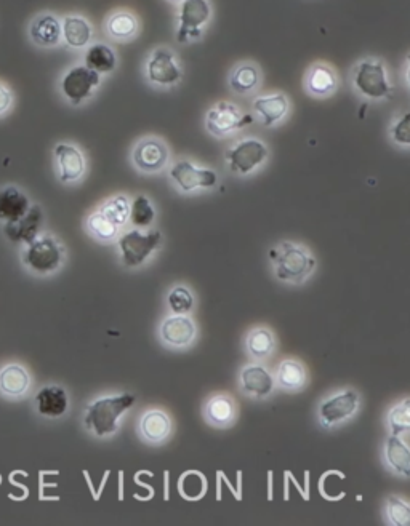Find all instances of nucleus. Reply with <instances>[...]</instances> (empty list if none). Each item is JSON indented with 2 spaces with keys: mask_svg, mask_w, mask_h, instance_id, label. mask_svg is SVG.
<instances>
[{
  "mask_svg": "<svg viewBox=\"0 0 410 526\" xmlns=\"http://www.w3.org/2000/svg\"><path fill=\"white\" fill-rule=\"evenodd\" d=\"M87 228L93 237L98 240H111L116 237L117 226L111 223L106 216L101 215L100 212L93 213L87 220Z\"/></svg>",
  "mask_w": 410,
  "mask_h": 526,
  "instance_id": "obj_35",
  "label": "nucleus"
},
{
  "mask_svg": "<svg viewBox=\"0 0 410 526\" xmlns=\"http://www.w3.org/2000/svg\"><path fill=\"white\" fill-rule=\"evenodd\" d=\"M15 101H17V96L13 88L5 80H0V119H5L12 114Z\"/></svg>",
  "mask_w": 410,
  "mask_h": 526,
  "instance_id": "obj_39",
  "label": "nucleus"
},
{
  "mask_svg": "<svg viewBox=\"0 0 410 526\" xmlns=\"http://www.w3.org/2000/svg\"><path fill=\"white\" fill-rule=\"evenodd\" d=\"M258 84H260V71H258L257 64L250 63V61L238 64L230 77L231 88L241 95L252 92L258 87Z\"/></svg>",
  "mask_w": 410,
  "mask_h": 526,
  "instance_id": "obj_29",
  "label": "nucleus"
},
{
  "mask_svg": "<svg viewBox=\"0 0 410 526\" xmlns=\"http://www.w3.org/2000/svg\"><path fill=\"white\" fill-rule=\"evenodd\" d=\"M44 220L45 215L41 205L33 204L29 212L20 220L15 223L2 224V234L9 244L20 250L41 236Z\"/></svg>",
  "mask_w": 410,
  "mask_h": 526,
  "instance_id": "obj_10",
  "label": "nucleus"
},
{
  "mask_svg": "<svg viewBox=\"0 0 410 526\" xmlns=\"http://www.w3.org/2000/svg\"><path fill=\"white\" fill-rule=\"evenodd\" d=\"M63 44L73 50H84L93 40V26L87 16L81 13H66L61 18Z\"/></svg>",
  "mask_w": 410,
  "mask_h": 526,
  "instance_id": "obj_20",
  "label": "nucleus"
},
{
  "mask_svg": "<svg viewBox=\"0 0 410 526\" xmlns=\"http://www.w3.org/2000/svg\"><path fill=\"white\" fill-rule=\"evenodd\" d=\"M386 463L390 464L393 471L399 472L404 477L410 475V453L406 443L402 442L399 435H391L386 443Z\"/></svg>",
  "mask_w": 410,
  "mask_h": 526,
  "instance_id": "obj_28",
  "label": "nucleus"
},
{
  "mask_svg": "<svg viewBox=\"0 0 410 526\" xmlns=\"http://www.w3.org/2000/svg\"><path fill=\"white\" fill-rule=\"evenodd\" d=\"M33 389V376L21 362H7L0 367V397L18 402L28 397Z\"/></svg>",
  "mask_w": 410,
  "mask_h": 526,
  "instance_id": "obj_11",
  "label": "nucleus"
},
{
  "mask_svg": "<svg viewBox=\"0 0 410 526\" xmlns=\"http://www.w3.org/2000/svg\"><path fill=\"white\" fill-rule=\"evenodd\" d=\"M254 109L263 119L265 127H271L289 111V101L286 95L276 93V95L260 96L254 101Z\"/></svg>",
  "mask_w": 410,
  "mask_h": 526,
  "instance_id": "obj_25",
  "label": "nucleus"
},
{
  "mask_svg": "<svg viewBox=\"0 0 410 526\" xmlns=\"http://www.w3.org/2000/svg\"><path fill=\"white\" fill-rule=\"evenodd\" d=\"M274 261L278 264L276 275L282 282L302 283L316 267V260L310 253L289 242L282 244L281 252H276Z\"/></svg>",
  "mask_w": 410,
  "mask_h": 526,
  "instance_id": "obj_5",
  "label": "nucleus"
},
{
  "mask_svg": "<svg viewBox=\"0 0 410 526\" xmlns=\"http://www.w3.org/2000/svg\"><path fill=\"white\" fill-rule=\"evenodd\" d=\"M170 427L169 416L159 410L148 411L140 423L141 434L151 443L164 442L169 437Z\"/></svg>",
  "mask_w": 410,
  "mask_h": 526,
  "instance_id": "obj_27",
  "label": "nucleus"
},
{
  "mask_svg": "<svg viewBox=\"0 0 410 526\" xmlns=\"http://www.w3.org/2000/svg\"><path fill=\"white\" fill-rule=\"evenodd\" d=\"M306 87L316 96H327L335 92L337 76L334 69L326 63L313 64L306 77Z\"/></svg>",
  "mask_w": 410,
  "mask_h": 526,
  "instance_id": "obj_26",
  "label": "nucleus"
},
{
  "mask_svg": "<svg viewBox=\"0 0 410 526\" xmlns=\"http://www.w3.org/2000/svg\"><path fill=\"white\" fill-rule=\"evenodd\" d=\"M354 87L358 88L362 95L372 100H380L390 95V82L386 77L383 61L377 58H366L358 63L354 69Z\"/></svg>",
  "mask_w": 410,
  "mask_h": 526,
  "instance_id": "obj_6",
  "label": "nucleus"
},
{
  "mask_svg": "<svg viewBox=\"0 0 410 526\" xmlns=\"http://www.w3.org/2000/svg\"><path fill=\"white\" fill-rule=\"evenodd\" d=\"M205 413H207L210 423L217 424V426H226L234 418L233 400L228 399L225 395H217V397H214L207 403Z\"/></svg>",
  "mask_w": 410,
  "mask_h": 526,
  "instance_id": "obj_31",
  "label": "nucleus"
},
{
  "mask_svg": "<svg viewBox=\"0 0 410 526\" xmlns=\"http://www.w3.org/2000/svg\"><path fill=\"white\" fill-rule=\"evenodd\" d=\"M247 347H249L250 354L257 357V359H265L273 352L274 338L270 330H255L252 331L247 339Z\"/></svg>",
  "mask_w": 410,
  "mask_h": 526,
  "instance_id": "obj_34",
  "label": "nucleus"
},
{
  "mask_svg": "<svg viewBox=\"0 0 410 526\" xmlns=\"http://www.w3.org/2000/svg\"><path fill=\"white\" fill-rule=\"evenodd\" d=\"M135 397L132 394L101 397L87 407L84 424L87 431L97 437H108L119 429V419L125 411L132 408Z\"/></svg>",
  "mask_w": 410,
  "mask_h": 526,
  "instance_id": "obj_2",
  "label": "nucleus"
},
{
  "mask_svg": "<svg viewBox=\"0 0 410 526\" xmlns=\"http://www.w3.org/2000/svg\"><path fill=\"white\" fill-rule=\"evenodd\" d=\"M358 405L359 397L354 391L342 392V394L326 400L319 408V418H321L322 426L332 427L335 424L343 423V421L351 418L356 413Z\"/></svg>",
  "mask_w": 410,
  "mask_h": 526,
  "instance_id": "obj_19",
  "label": "nucleus"
},
{
  "mask_svg": "<svg viewBox=\"0 0 410 526\" xmlns=\"http://www.w3.org/2000/svg\"><path fill=\"white\" fill-rule=\"evenodd\" d=\"M105 31L116 42H132L140 32V20L129 8H119L109 13Z\"/></svg>",
  "mask_w": 410,
  "mask_h": 526,
  "instance_id": "obj_21",
  "label": "nucleus"
},
{
  "mask_svg": "<svg viewBox=\"0 0 410 526\" xmlns=\"http://www.w3.org/2000/svg\"><path fill=\"white\" fill-rule=\"evenodd\" d=\"M178 5H180L177 16L178 42L185 45L201 40L214 13L210 0H183Z\"/></svg>",
  "mask_w": 410,
  "mask_h": 526,
  "instance_id": "obj_3",
  "label": "nucleus"
},
{
  "mask_svg": "<svg viewBox=\"0 0 410 526\" xmlns=\"http://www.w3.org/2000/svg\"><path fill=\"white\" fill-rule=\"evenodd\" d=\"M53 159L57 165L60 183L73 184L81 180L85 173V157L76 144L60 141L53 146Z\"/></svg>",
  "mask_w": 410,
  "mask_h": 526,
  "instance_id": "obj_12",
  "label": "nucleus"
},
{
  "mask_svg": "<svg viewBox=\"0 0 410 526\" xmlns=\"http://www.w3.org/2000/svg\"><path fill=\"white\" fill-rule=\"evenodd\" d=\"M170 2H175V4H181V2H183V0H170Z\"/></svg>",
  "mask_w": 410,
  "mask_h": 526,
  "instance_id": "obj_41",
  "label": "nucleus"
},
{
  "mask_svg": "<svg viewBox=\"0 0 410 526\" xmlns=\"http://www.w3.org/2000/svg\"><path fill=\"white\" fill-rule=\"evenodd\" d=\"M84 66L98 72V74H109L117 68V55L111 45L105 42H95L85 48Z\"/></svg>",
  "mask_w": 410,
  "mask_h": 526,
  "instance_id": "obj_23",
  "label": "nucleus"
},
{
  "mask_svg": "<svg viewBox=\"0 0 410 526\" xmlns=\"http://www.w3.org/2000/svg\"><path fill=\"white\" fill-rule=\"evenodd\" d=\"M34 410L42 418L58 419L69 410V397L65 387L45 384L34 395Z\"/></svg>",
  "mask_w": 410,
  "mask_h": 526,
  "instance_id": "obj_17",
  "label": "nucleus"
},
{
  "mask_svg": "<svg viewBox=\"0 0 410 526\" xmlns=\"http://www.w3.org/2000/svg\"><path fill=\"white\" fill-rule=\"evenodd\" d=\"M268 148L260 140H244L226 152V159L230 162L233 172L249 175L255 168L265 162Z\"/></svg>",
  "mask_w": 410,
  "mask_h": 526,
  "instance_id": "obj_14",
  "label": "nucleus"
},
{
  "mask_svg": "<svg viewBox=\"0 0 410 526\" xmlns=\"http://www.w3.org/2000/svg\"><path fill=\"white\" fill-rule=\"evenodd\" d=\"M161 336L165 343L173 347H186L193 343L196 327L193 320L185 315H173L165 319L161 327Z\"/></svg>",
  "mask_w": 410,
  "mask_h": 526,
  "instance_id": "obj_22",
  "label": "nucleus"
},
{
  "mask_svg": "<svg viewBox=\"0 0 410 526\" xmlns=\"http://www.w3.org/2000/svg\"><path fill=\"white\" fill-rule=\"evenodd\" d=\"M390 426L393 435H401L402 432L409 431L410 427V402L404 400L401 405L394 407L390 413Z\"/></svg>",
  "mask_w": 410,
  "mask_h": 526,
  "instance_id": "obj_37",
  "label": "nucleus"
},
{
  "mask_svg": "<svg viewBox=\"0 0 410 526\" xmlns=\"http://www.w3.org/2000/svg\"><path fill=\"white\" fill-rule=\"evenodd\" d=\"M33 204L28 192L18 184L0 186V224H10L20 220L29 212Z\"/></svg>",
  "mask_w": 410,
  "mask_h": 526,
  "instance_id": "obj_16",
  "label": "nucleus"
},
{
  "mask_svg": "<svg viewBox=\"0 0 410 526\" xmlns=\"http://www.w3.org/2000/svg\"><path fill=\"white\" fill-rule=\"evenodd\" d=\"M100 213L119 228V226H122L129 220V200L124 196L114 197V199L109 200L100 208Z\"/></svg>",
  "mask_w": 410,
  "mask_h": 526,
  "instance_id": "obj_33",
  "label": "nucleus"
},
{
  "mask_svg": "<svg viewBox=\"0 0 410 526\" xmlns=\"http://www.w3.org/2000/svg\"><path fill=\"white\" fill-rule=\"evenodd\" d=\"M306 381L305 368L295 360H284L278 368V383L287 391H297Z\"/></svg>",
  "mask_w": 410,
  "mask_h": 526,
  "instance_id": "obj_30",
  "label": "nucleus"
},
{
  "mask_svg": "<svg viewBox=\"0 0 410 526\" xmlns=\"http://www.w3.org/2000/svg\"><path fill=\"white\" fill-rule=\"evenodd\" d=\"M254 119L249 114H242L234 104L218 103L214 109H210L205 119V125L212 135L226 136L230 133L236 132L239 128H244L246 125L252 124Z\"/></svg>",
  "mask_w": 410,
  "mask_h": 526,
  "instance_id": "obj_13",
  "label": "nucleus"
},
{
  "mask_svg": "<svg viewBox=\"0 0 410 526\" xmlns=\"http://www.w3.org/2000/svg\"><path fill=\"white\" fill-rule=\"evenodd\" d=\"M410 116H402L401 120L396 122V125L393 127V138L396 143L402 144V146H409L410 143Z\"/></svg>",
  "mask_w": 410,
  "mask_h": 526,
  "instance_id": "obj_40",
  "label": "nucleus"
},
{
  "mask_svg": "<svg viewBox=\"0 0 410 526\" xmlns=\"http://www.w3.org/2000/svg\"><path fill=\"white\" fill-rule=\"evenodd\" d=\"M100 84L101 76L98 72L84 64H76L61 76L60 93L71 106H81L92 98Z\"/></svg>",
  "mask_w": 410,
  "mask_h": 526,
  "instance_id": "obj_4",
  "label": "nucleus"
},
{
  "mask_svg": "<svg viewBox=\"0 0 410 526\" xmlns=\"http://www.w3.org/2000/svg\"><path fill=\"white\" fill-rule=\"evenodd\" d=\"M169 162V149L157 138H146L133 151V164L146 173L161 172Z\"/></svg>",
  "mask_w": 410,
  "mask_h": 526,
  "instance_id": "obj_18",
  "label": "nucleus"
},
{
  "mask_svg": "<svg viewBox=\"0 0 410 526\" xmlns=\"http://www.w3.org/2000/svg\"><path fill=\"white\" fill-rule=\"evenodd\" d=\"M183 76L177 55L170 47H157L149 53L146 61V77L149 82L159 87H170L178 84Z\"/></svg>",
  "mask_w": 410,
  "mask_h": 526,
  "instance_id": "obj_8",
  "label": "nucleus"
},
{
  "mask_svg": "<svg viewBox=\"0 0 410 526\" xmlns=\"http://www.w3.org/2000/svg\"><path fill=\"white\" fill-rule=\"evenodd\" d=\"M20 261L28 274L50 277L65 264L66 250L57 237L42 232L31 244L20 248Z\"/></svg>",
  "mask_w": 410,
  "mask_h": 526,
  "instance_id": "obj_1",
  "label": "nucleus"
},
{
  "mask_svg": "<svg viewBox=\"0 0 410 526\" xmlns=\"http://www.w3.org/2000/svg\"><path fill=\"white\" fill-rule=\"evenodd\" d=\"M29 42L41 50H52L63 44L61 16L52 10H42L29 20L26 26Z\"/></svg>",
  "mask_w": 410,
  "mask_h": 526,
  "instance_id": "obj_7",
  "label": "nucleus"
},
{
  "mask_svg": "<svg viewBox=\"0 0 410 526\" xmlns=\"http://www.w3.org/2000/svg\"><path fill=\"white\" fill-rule=\"evenodd\" d=\"M169 306L173 314L185 315L191 312L194 306V298L191 291L186 287L173 288L169 295Z\"/></svg>",
  "mask_w": 410,
  "mask_h": 526,
  "instance_id": "obj_36",
  "label": "nucleus"
},
{
  "mask_svg": "<svg viewBox=\"0 0 410 526\" xmlns=\"http://www.w3.org/2000/svg\"><path fill=\"white\" fill-rule=\"evenodd\" d=\"M129 218L135 228H148L153 224L156 212L148 197L138 196L133 200V204L130 205Z\"/></svg>",
  "mask_w": 410,
  "mask_h": 526,
  "instance_id": "obj_32",
  "label": "nucleus"
},
{
  "mask_svg": "<svg viewBox=\"0 0 410 526\" xmlns=\"http://www.w3.org/2000/svg\"><path fill=\"white\" fill-rule=\"evenodd\" d=\"M172 180L183 192H191L197 188H214L218 183V175L210 168H199L188 160H180L170 170Z\"/></svg>",
  "mask_w": 410,
  "mask_h": 526,
  "instance_id": "obj_15",
  "label": "nucleus"
},
{
  "mask_svg": "<svg viewBox=\"0 0 410 526\" xmlns=\"http://www.w3.org/2000/svg\"><path fill=\"white\" fill-rule=\"evenodd\" d=\"M161 232L130 231L119 239L122 260L125 266L138 267L148 260L149 255L161 245Z\"/></svg>",
  "mask_w": 410,
  "mask_h": 526,
  "instance_id": "obj_9",
  "label": "nucleus"
},
{
  "mask_svg": "<svg viewBox=\"0 0 410 526\" xmlns=\"http://www.w3.org/2000/svg\"><path fill=\"white\" fill-rule=\"evenodd\" d=\"M242 389L247 394L255 395V397H266L270 395L274 389V379L270 371L260 365H250L244 368L241 373Z\"/></svg>",
  "mask_w": 410,
  "mask_h": 526,
  "instance_id": "obj_24",
  "label": "nucleus"
},
{
  "mask_svg": "<svg viewBox=\"0 0 410 526\" xmlns=\"http://www.w3.org/2000/svg\"><path fill=\"white\" fill-rule=\"evenodd\" d=\"M386 512H388V519L393 525L409 526L410 509L406 503H402L401 499L394 498V496L388 498Z\"/></svg>",
  "mask_w": 410,
  "mask_h": 526,
  "instance_id": "obj_38",
  "label": "nucleus"
}]
</instances>
